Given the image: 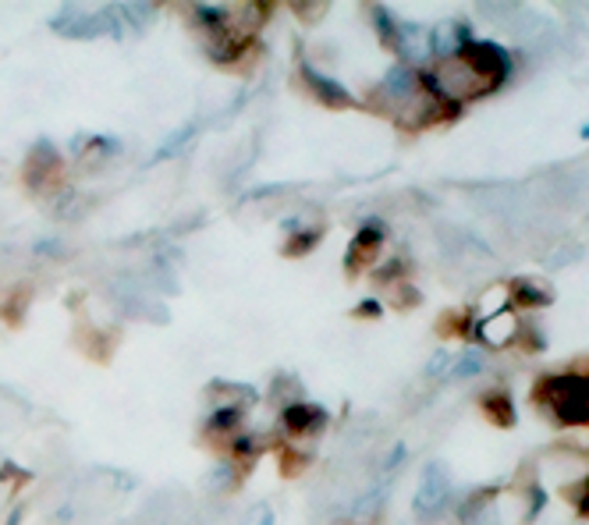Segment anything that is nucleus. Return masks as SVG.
<instances>
[{
    "label": "nucleus",
    "instance_id": "obj_1",
    "mask_svg": "<svg viewBox=\"0 0 589 525\" xmlns=\"http://www.w3.org/2000/svg\"><path fill=\"white\" fill-rule=\"evenodd\" d=\"M511 71V57L494 47V43H483V39H469L455 57H444L427 75V85H430V96L433 100H451V103H462V100H476L483 93L497 89Z\"/></svg>",
    "mask_w": 589,
    "mask_h": 525
},
{
    "label": "nucleus",
    "instance_id": "obj_2",
    "mask_svg": "<svg viewBox=\"0 0 589 525\" xmlns=\"http://www.w3.org/2000/svg\"><path fill=\"white\" fill-rule=\"evenodd\" d=\"M540 412H547L562 426L589 423V373H565V377H543L536 384Z\"/></svg>",
    "mask_w": 589,
    "mask_h": 525
},
{
    "label": "nucleus",
    "instance_id": "obj_3",
    "mask_svg": "<svg viewBox=\"0 0 589 525\" xmlns=\"http://www.w3.org/2000/svg\"><path fill=\"white\" fill-rule=\"evenodd\" d=\"M54 28L60 36H71V39H97V36L121 33V19H117V8H103V11L65 8L54 19Z\"/></svg>",
    "mask_w": 589,
    "mask_h": 525
},
{
    "label": "nucleus",
    "instance_id": "obj_4",
    "mask_svg": "<svg viewBox=\"0 0 589 525\" xmlns=\"http://www.w3.org/2000/svg\"><path fill=\"white\" fill-rule=\"evenodd\" d=\"M422 93L419 89V79H416V71L412 68H405V65H398V68H390L384 79H381V85H376V103L387 111V114H395V117H401L405 114V107L416 100Z\"/></svg>",
    "mask_w": 589,
    "mask_h": 525
},
{
    "label": "nucleus",
    "instance_id": "obj_5",
    "mask_svg": "<svg viewBox=\"0 0 589 525\" xmlns=\"http://www.w3.org/2000/svg\"><path fill=\"white\" fill-rule=\"evenodd\" d=\"M448 493H451L448 469H444V465H427V472H422L419 490H416V515L419 518H433L444 507Z\"/></svg>",
    "mask_w": 589,
    "mask_h": 525
},
{
    "label": "nucleus",
    "instance_id": "obj_6",
    "mask_svg": "<svg viewBox=\"0 0 589 525\" xmlns=\"http://www.w3.org/2000/svg\"><path fill=\"white\" fill-rule=\"evenodd\" d=\"M395 47H398V54H401L405 68H409V65H427L430 57H433V36H430L427 25L401 22V25L395 28Z\"/></svg>",
    "mask_w": 589,
    "mask_h": 525
},
{
    "label": "nucleus",
    "instance_id": "obj_7",
    "mask_svg": "<svg viewBox=\"0 0 589 525\" xmlns=\"http://www.w3.org/2000/svg\"><path fill=\"white\" fill-rule=\"evenodd\" d=\"M479 341L487 344V349H505V344H511L519 338V320L508 317V312H494L490 320H483L476 327Z\"/></svg>",
    "mask_w": 589,
    "mask_h": 525
},
{
    "label": "nucleus",
    "instance_id": "obj_8",
    "mask_svg": "<svg viewBox=\"0 0 589 525\" xmlns=\"http://www.w3.org/2000/svg\"><path fill=\"white\" fill-rule=\"evenodd\" d=\"M302 75H306V82H309V89L316 96H320L324 103H330V107H352V93L344 89L341 82H335V79H327L324 71H316L313 65H306L302 68Z\"/></svg>",
    "mask_w": 589,
    "mask_h": 525
},
{
    "label": "nucleus",
    "instance_id": "obj_9",
    "mask_svg": "<svg viewBox=\"0 0 589 525\" xmlns=\"http://www.w3.org/2000/svg\"><path fill=\"white\" fill-rule=\"evenodd\" d=\"M209 398H214V409L217 412H241V404H252L256 391L246 384H228V380H217L209 387Z\"/></svg>",
    "mask_w": 589,
    "mask_h": 525
},
{
    "label": "nucleus",
    "instance_id": "obj_10",
    "mask_svg": "<svg viewBox=\"0 0 589 525\" xmlns=\"http://www.w3.org/2000/svg\"><path fill=\"white\" fill-rule=\"evenodd\" d=\"M324 423V409H316V404H284V426H288V433H295V437H306V433H313L316 426Z\"/></svg>",
    "mask_w": 589,
    "mask_h": 525
},
{
    "label": "nucleus",
    "instance_id": "obj_11",
    "mask_svg": "<svg viewBox=\"0 0 589 525\" xmlns=\"http://www.w3.org/2000/svg\"><path fill=\"white\" fill-rule=\"evenodd\" d=\"M57 163H60V157L54 153V146H47V142H39L36 146V153L29 157V168H25V178H29V185H47V178L57 171Z\"/></svg>",
    "mask_w": 589,
    "mask_h": 525
},
{
    "label": "nucleus",
    "instance_id": "obj_12",
    "mask_svg": "<svg viewBox=\"0 0 589 525\" xmlns=\"http://www.w3.org/2000/svg\"><path fill=\"white\" fill-rule=\"evenodd\" d=\"M462 522L465 525H497V501L494 493H476L473 501L462 504Z\"/></svg>",
    "mask_w": 589,
    "mask_h": 525
},
{
    "label": "nucleus",
    "instance_id": "obj_13",
    "mask_svg": "<svg viewBox=\"0 0 589 525\" xmlns=\"http://www.w3.org/2000/svg\"><path fill=\"white\" fill-rule=\"evenodd\" d=\"M376 249H381V228L373 224V228H362V231L355 235V242H352V249H349V266L355 270L359 263L373 260Z\"/></svg>",
    "mask_w": 589,
    "mask_h": 525
},
{
    "label": "nucleus",
    "instance_id": "obj_14",
    "mask_svg": "<svg viewBox=\"0 0 589 525\" xmlns=\"http://www.w3.org/2000/svg\"><path fill=\"white\" fill-rule=\"evenodd\" d=\"M483 412H487L497 426H511V423H516V412H511V401H508L505 391H494V395L483 398Z\"/></svg>",
    "mask_w": 589,
    "mask_h": 525
},
{
    "label": "nucleus",
    "instance_id": "obj_15",
    "mask_svg": "<svg viewBox=\"0 0 589 525\" xmlns=\"http://www.w3.org/2000/svg\"><path fill=\"white\" fill-rule=\"evenodd\" d=\"M195 139V125H185V128H178V132H171L168 139H163V146L157 149V157L154 160H168V157H174V153H181L189 142Z\"/></svg>",
    "mask_w": 589,
    "mask_h": 525
},
{
    "label": "nucleus",
    "instance_id": "obj_16",
    "mask_svg": "<svg viewBox=\"0 0 589 525\" xmlns=\"http://www.w3.org/2000/svg\"><path fill=\"white\" fill-rule=\"evenodd\" d=\"M511 298L522 303V306H543L551 295L543 288H536V284H530V281H516V284H511Z\"/></svg>",
    "mask_w": 589,
    "mask_h": 525
},
{
    "label": "nucleus",
    "instance_id": "obj_17",
    "mask_svg": "<svg viewBox=\"0 0 589 525\" xmlns=\"http://www.w3.org/2000/svg\"><path fill=\"white\" fill-rule=\"evenodd\" d=\"M238 423H241V412H214V419L206 423V430L214 433V437H220V433H231Z\"/></svg>",
    "mask_w": 589,
    "mask_h": 525
},
{
    "label": "nucleus",
    "instance_id": "obj_18",
    "mask_svg": "<svg viewBox=\"0 0 589 525\" xmlns=\"http://www.w3.org/2000/svg\"><path fill=\"white\" fill-rule=\"evenodd\" d=\"M117 19H128L135 28H143L149 19H154V8L149 4H125V8H117Z\"/></svg>",
    "mask_w": 589,
    "mask_h": 525
},
{
    "label": "nucleus",
    "instance_id": "obj_19",
    "mask_svg": "<svg viewBox=\"0 0 589 525\" xmlns=\"http://www.w3.org/2000/svg\"><path fill=\"white\" fill-rule=\"evenodd\" d=\"M313 246H320V231H302L295 235V242L284 246V252H288V256H306Z\"/></svg>",
    "mask_w": 589,
    "mask_h": 525
},
{
    "label": "nucleus",
    "instance_id": "obj_20",
    "mask_svg": "<svg viewBox=\"0 0 589 525\" xmlns=\"http://www.w3.org/2000/svg\"><path fill=\"white\" fill-rule=\"evenodd\" d=\"M568 501L576 504V512H579L582 518H589V476L579 479L576 487H568Z\"/></svg>",
    "mask_w": 589,
    "mask_h": 525
},
{
    "label": "nucleus",
    "instance_id": "obj_21",
    "mask_svg": "<svg viewBox=\"0 0 589 525\" xmlns=\"http://www.w3.org/2000/svg\"><path fill=\"white\" fill-rule=\"evenodd\" d=\"M483 369V355L473 349V352H462V358L455 363V377L458 380H465V377H473V373H479Z\"/></svg>",
    "mask_w": 589,
    "mask_h": 525
},
{
    "label": "nucleus",
    "instance_id": "obj_22",
    "mask_svg": "<svg viewBox=\"0 0 589 525\" xmlns=\"http://www.w3.org/2000/svg\"><path fill=\"white\" fill-rule=\"evenodd\" d=\"M381 501H384V490H370L366 498H362V501L355 504V515H359V518L376 515V507H381Z\"/></svg>",
    "mask_w": 589,
    "mask_h": 525
},
{
    "label": "nucleus",
    "instance_id": "obj_23",
    "mask_svg": "<svg viewBox=\"0 0 589 525\" xmlns=\"http://www.w3.org/2000/svg\"><path fill=\"white\" fill-rule=\"evenodd\" d=\"M82 209H86V199H82V196H75V192H68L65 203H57V214H60V217H68V220L82 217Z\"/></svg>",
    "mask_w": 589,
    "mask_h": 525
},
{
    "label": "nucleus",
    "instance_id": "obj_24",
    "mask_svg": "<svg viewBox=\"0 0 589 525\" xmlns=\"http://www.w3.org/2000/svg\"><path fill=\"white\" fill-rule=\"evenodd\" d=\"M373 22H376V28H381V36H384V43H395V22H390V14H387V8H373Z\"/></svg>",
    "mask_w": 589,
    "mask_h": 525
},
{
    "label": "nucleus",
    "instance_id": "obj_25",
    "mask_svg": "<svg viewBox=\"0 0 589 525\" xmlns=\"http://www.w3.org/2000/svg\"><path fill=\"white\" fill-rule=\"evenodd\" d=\"M235 483V469L231 465H220V469H214V476H209V487L214 490H224V487H231Z\"/></svg>",
    "mask_w": 589,
    "mask_h": 525
},
{
    "label": "nucleus",
    "instance_id": "obj_26",
    "mask_svg": "<svg viewBox=\"0 0 589 525\" xmlns=\"http://www.w3.org/2000/svg\"><path fill=\"white\" fill-rule=\"evenodd\" d=\"M241 525H274V515H270V507L260 504V507H252V512L246 515V522Z\"/></svg>",
    "mask_w": 589,
    "mask_h": 525
},
{
    "label": "nucleus",
    "instance_id": "obj_27",
    "mask_svg": "<svg viewBox=\"0 0 589 525\" xmlns=\"http://www.w3.org/2000/svg\"><path fill=\"white\" fill-rule=\"evenodd\" d=\"M448 358H451L448 352H437V355H433V363L427 366V373H430V377H441V373L448 369Z\"/></svg>",
    "mask_w": 589,
    "mask_h": 525
},
{
    "label": "nucleus",
    "instance_id": "obj_28",
    "mask_svg": "<svg viewBox=\"0 0 589 525\" xmlns=\"http://www.w3.org/2000/svg\"><path fill=\"white\" fill-rule=\"evenodd\" d=\"M401 458H405V447H401V444H395V447H390V455L384 458V469L390 472V469H395V465H398Z\"/></svg>",
    "mask_w": 589,
    "mask_h": 525
},
{
    "label": "nucleus",
    "instance_id": "obj_29",
    "mask_svg": "<svg viewBox=\"0 0 589 525\" xmlns=\"http://www.w3.org/2000/svg\"><path fill=\"white\" fill-rule=\"evenodd\" d=\"M298 11H302V19H320V14H324V4H298Z\"/></svg>",
    "mask_w": 589,
    "mask_h": 525
},
{
    "label": "nucleus",
    "instance_id": "obj_30",
    "mask_svg": "<svg viewBox=\"0 0 589 525\" xmlns=\"http://www.w3.org/2000/svg\"><path fill=\"white\" fill-rule=\"evenodd\" d=\"M359 312H362V317H370V312H373V317H376V312H381V306H376V303H366V306H362Z\"/></svg>",
    "mask_w": 589,
    "mask_h": 525
}]
</instances>
